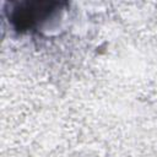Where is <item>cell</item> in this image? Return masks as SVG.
Segmentation results:
<instances>
[{
    "instance_id": "6da1fadb",
    "label": "cell",
    "mask_w": 157,
    "mask_h": 157,
    "mask_svg": "<svg viewBox=\"0 0 157 157\" xmlns=\"http://www.w3.org/2000/svg\"><path fill=\"white\" fill-rule=\"evenodd\" d=\"M55 5V2H27L15 10L12 21L18 29L29 28L38 20L48 16Z\"/></svg>"
}]
</instances>
